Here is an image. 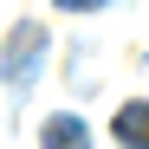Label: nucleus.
I'll return each instance as SVG.
<instances>
[{
  "label": "nucleus",
  "mask_w": 149,
  "mask_h": 149,
  "mask_svg": "<svg viewBox=\"0 0 149 149\" xmlns=\"http://www.w3.org/2000/svg\"><path fill=\"white\" fill-rule=\"evenodd\" d=\"M39 52H45V33H39V26H19V33L7 39V84H13V91H26Z\"/></svg>",
  "instance_id": "1"
},
{
  "label": "nucleus",
  "mask_w": 149,
  "mask_h": 149,
  "mask_svg": "<svg viewBox=\"0 0 149 149\" xmlns=\"http://www.w3.org/2000/svg\"><path fill=\"white\" fill-rule=\"evenodd\" d=\"M39 149H91V130H84L78 117H52L45 136H39Z\"/></svg>",
  "instance_id": "2"
},
{
  "label": "nucleus",
  "mask_w": 149,
  "mask_h": 149,
  "mask_svg": "<svg viewBox=\"0 0 149 149\" xmlns=\"http://www.w3.org/2000/svg\"><path fill=\"white\" fill-rule=\"evenodd\" d=\"M143 130H149V110H143V104H123V117H117L123 149H143Z\"/></svg>",
  "instance_id": "3"
},
{
  "label": "nucleus",
  "mask_w": 149,
  "mask_h": 149,
  "mask_svg": "<svg viewBox=\"0 0 149 149\" xmlns=\"http://www.w3.org/2000/svg\"><path fill=\"white\" fill-rule=\"evenodd\" d=\"M65 13H91V7H104V0H58Z\"/></svg>",
  "instance_id": "4"
}]
</instances>
